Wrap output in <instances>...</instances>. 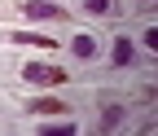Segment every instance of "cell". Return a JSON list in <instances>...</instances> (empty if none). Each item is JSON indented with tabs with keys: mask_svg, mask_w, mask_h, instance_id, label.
I'll return each mask as SVG.
<instances>
[{
	"mask_svg": "<svg viewBox=\"0 0 158 136\" xmlns=\"http://www.w3.org/2000/svg\"><path fill=\"white\" fill-rule=\"evenodd\" d=\"M88 13H110V0H84Z\"/></svg>",
	"mask_w": 158,
	"mask_h": 136,
	"instance_id": "9",
	"label": "cell"
},
{
	"mask_svg": "<svg viewBox=\"0 0 158 136\" xmlns=\"http://www.w3.org/2000/svg\"><path fill=\"white\" fill-rule=\"evenodd\" d=\"M13 40H18V44H35V48H53V44H57V40H48V35H40V31H18Z\"/></svg>",
	"mask_w": 158,
	"mask_h": 136,
	"instance_id": "4",
	"label": "cell"
},
{
	"mask_svg": "<svg viewBox=\"0 0 158 136\" xmlns=\"http://www.w3.org/2000/svg\"><path fill=\"white\" fill-rule=\"evenodd\" d=\"M44 132H48V136H53V132H57V136H70V132H75V123H48Z\"/></svg>",
	"mask_w": 158,
	"mask_h": 136,
	"instance_id": "8",
	"label": "cell"
},
{
	"mask_svg": "<svg viewBox=\"0 0 158 136\" xmlns=\"http://www.w3.org/2000/svg\"><path fill=\"white\" fill-rule=\"evenodd\" d=\"M75 57H97V40H92V35H75Z\"/></svg>",
	"mask_w": 158,
	"mask_h": 136,
	"instance_id": "6",
	"label": "cell"
},
{
	"mask_svg": "<svg viewBox=\"0 0 158 136\" xmlns=\"http://www.w3.org/2000/svg\"><path fill=\"white\" fill-rule=\"evenodd\" d=\"M101 127H106V132H114V127H118V105H106V114H101Z\"/></svg>",
	"mask_w": 158,
	"mask_h": 136,
	"instance_id": "7",
	"label": "cell"
},
{
	"mask_svg": "<svg viewBox=\"0 0 158 136\" xmlns=\"http://www.w3.org/2000/svg\"><path fill=\"white\" fill-rule=\"evenodd\" d=\"M27 18H35V22H57V18H62V9L57 5H48V0H27Z\"/></svg>",
	"mask_w": 158,
	"mask_h": 136,
	"instance_id": "2",
	"label": "cell"
},
{
	"mask_svg": "<svg viewBox=\"0 0 158 136\" xmlns=\"http://www.w3.org/2000/svg\"><path fill=\"white\" fill-rule=\"evenodd\" d=\"M22 79H27V84H44V88H53V84H66L70 75H66L62 66H53V62H31V66L22 70Z\"/></svg>",
	"mask_w": 158,
	"mask_h": 136,
	"instance_id": "1",
	"label": "cell"
},
{
	"mask_svg": "<svg viewBox=\"0 0 158 136\" xmlns=\"http://www.w3.org/2000/svg\"><path fill=\"white\" fill-rule=\"evenodd\" d=\"M27 110H31V114H66V105L57 101V97H35Z\"/></svg>",
	"mask_w": 158,
	"mask_h": 136,
	"instance_id": "3",
	"label": "cell"
},
{
	"mask_svg": "<svg viewBox=\"0 0 158 136\" xmlns=\"http://www.w3.org/2000/svg\"><path fill=\"white\" fill-rule=\"evenodd\" d=\"M114 66H132V40H114Z\"/></svg>",
	"mask_w": 158,
	"mask_h": 136,
	"instance_id": "5",
	"label": "cell"
}]
</instances>
